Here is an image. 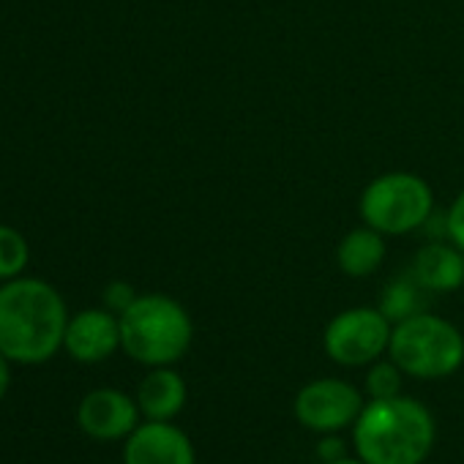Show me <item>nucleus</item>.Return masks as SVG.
<instances>
[{"mask_svg":"<svg viewBox=\"0 0 464 464\" xmlns=\"http://www.w3.org/2000/svg\"><path fill=\"white\" fill-rule=\"evenodd\" d=\"M66 304L42 279H9L0 287V353L17 363L50 361L66 339Z\"/></svg>","mask_w":464,"mask_h":464,"instance_id":"1","label":"nucleus"},{"mask_svg":"<svg viewBox=\"0 0 464 464\" xmlns=\"http://www.w3.org/2000/svg\"><path fill=\"white\" fill-rule=\"evenodd\" d=\"M353 440L366 464H420L434 445V418L407 396L372 399L355 418Z\"/></svg>","mask_w":464,"mask_h":464,"instance_id":"2","label":"nucleus"},{"mask_svg":"<svg viewBox=\"0 0 464 464\" xmlns=\"http://www.w3.org/2000/svg\"><path fill=\"white\" fill-rule=\"evenodd\" d=\"M121 347L145 366H169L191 344L194 325L188 312L169 295H137L121 312Z\"/></svg>","mask_w":464,"mask_h":464,"instance_id":"3","label":"nucleus"},{"mask_svg":"<svg viewBox=\"0 0 464 464\" xmlns=\"http://www.w3.org/2000/svg\"><path fill=\"white\" fill-rule=\"evenodd\" d=\"M388 353L404 374L418 380H440L461 366L464 336L453 323L418 312L396 323Z\"/></svg>","mask_w":464,"mask_h":464,"instance_id":"4","label":"nucleus"},{"mask_svg":"<svg viewBox=\"0 0 464 464\" xmlns=\"http://www.w3.org/2000/svg\"><path fill=\"white\" fill-rule=\"evenodd\" d=\"M358 208L361 218L382 236H407L429 221L434 194L415 172H385L363 188Z\"/></svg>","mask_w":464,"mask_h":464,"instance_id":"5","label":"nucleus"},{"mask_svg":"<svg viewBox=\"0 0 464 464\" xmlns=\"http://www.w3.org/2000/svg\"><path fill=\"white\" fill-rule=\"evenodd\" d=\"M391 320L372 306H358L336 314L323 336L331 361L342 366H366L377 361L391 344Z\"/></svg>","mask_w":464,"mask_h":464,"instance_id":"6","label":"nucleus"},{"mask_svg":"<svg viewBox=\"0 0 464 464\" xmlns=\"http://www.w3.org/2000/svg\"><path fill=\"white\" fill-rule=\"evenodd\" d=\"M361 393L350 382L334 377L314 380L304 385L295 396V418L301 420V426L320 434H334L350 426L361 415Z\"/></svg>","mask_w":464,"mask_h":464,"instance_id":"7","label":"nucleus"},{"mask_svg":"<svg viewBox=\"0 0 464 464\" xmlns=\"http://www.w3.org/2000/svg\"><path fill=\"white\" fill-rule=\"evenodd\" d=\"M137 418H140V404L115 388L91 391L80 401V412H77L80 429L96 440L129 437L137 429Z\"/></svg>","mask_w":464,"mask_h":464,"instance_id":"8","label":"nucleus"},{"mask_svg":"<svg viewBox=\"0 0 464 464\" xmlns=\"http://www.w3.org/2000/svg\"><path fill=\"white\" fill-rule=\"evenodd\" d=\"M126 464H197L191 440L169 420L137 426L123 450Z\"/></svg>","mask_w":464,"mask_h":464,"instance_id":"9","label":"nucleus"},{"mask_svg":"<svg viewBox=\"0 0 464 464\" xmlns=\"http://www.w3.org/2000/svg\"><path fill=\"white\" fill-rule=\"evenodd\" d=\"M63 347L80 363H99L121 347V320L107 309H85L69 320Z\"/></svg>","mask_w":464,"mask_h":464,"instance_id":"10","label":"nucleus"},{"mask_svg":"<svg viewBox=\"0 0 464 464\" xmlns=\"http://www.w3.org/2000/svg\"><path fill=\"white\" fill-rule=\"evenodd\" d=\"M461 255L464 252L450 244L431 241L418 249L415 263H412V276L418 279V285L423 290L453 293L464 285V257Z\"/></svg>","mask_w":464,"mask_h":464,"instance_id":"11","label":"nucleus"},{"mask_svg":"<svg viewBox=\"0 0 464 464\" xmlns=\"http://www.w3.org/2000/svg\"><path fill=\"white\" fill-rule=\"evenodd\" d=\"M137 404L150 420H169L186 404V382L178 372L167 366H153V372L140 382Z\"/></svg>","mask_w":464,"mask_h":464,"instance_id":"12","label":"nucleus"},{"mask_svg":"<svg viewBox=\"0 0 464 464\" xmlns=\"http://www.w3.org/2000/svg\"><path fill=\"white\" fill-rule=\"evenodd\" d=\"M382 260H385L382 232L372 229L369 224L350 229L336 246V263H339L342 274H347L353 279L372 276L382 266Z\"/></svg>","mask_w":464,"mask_h":464,"instance_id":"13","label":"nucleus"},{"mask_svg":"<svg viewBox=\"0 0 464 464\" xmlns=\"http://www.w3.org/2000/svg\"><path fill=\"white\" fill-rule=\"evenodd\" d=\"M420 285L415 276H404V279H396L391 282L385 290H382V298H380V312L391 320V323H401L412 314L420 312Z\"/></svg>","mask_w":464,"mask_h":464,"instance_id":"14","label":"nucleus"},{"mask_svg":"<svg viewBox=\"0 0 464 464\" xmlns=\"http://www.w3.org/2000/svg\"><path fill=\"white\" fill-rule=\"evenodd\" d=\"M31 249L23 232L0 224V279H17L28 266Z\"/></svg>","mask_w":464,"mask_h":464,"instance_id":"15","label":"nucleus"},{"mask_svg":"<svg viewBox=\"0 0 464 464\" xmlns=\"http://www.w3.org/2000/svg\"><path fill=\"white\" fill-rule=\"evenodd\" d=\"M401 388V369L391 363H374L366 374V391L372 399H391L399 396Z\"/></svg>","mask_w":464,"mask_h":464,"instance_id":"16","label":"nucleus"},{"mask_svg":"<svg viewBox=\"0 0 464 464\" xmlns=\"http://www.w3.org/2000/svg\"><path fill=\"white\" fill-rule=\"evenodd\" d=\"M445 232L448 238L456 249L464 252V191L453 199V205L448 208V216H445Z\"/></svg>","mask_w":464,"mask_h":464,"instance_id":"17","label":"nucleus"},{"mask_svg":"<svg viewBox=\"0 0 464 464\" xmlns=\"http://www.w3.org/2000/svg\"><path fill=\"white\" fill-rule=\"evenodd\" d=\"M134 298H137V295H134V290H131L129 285H123V282H112V285L107 287V293H104L107 306H110V309H115L118 314H121L123 309H129V304H131Z\"/></svg>","mask_w":464,"mask_h":464,"instance_id":"18","label":"nucleus"},{"mask_svg":"<svg viewBox=\"0 0 464 464\" xmlns=\"http://www.w3.org/2000/svg\"><path fill=\"white\" fill-rule=\"evenodd\" d=\"M320 456H323L325 461L342 459V456H344V442H342L339 437H325V440L320 442Z\"/></svg>","mask_w":464,"mask_h":464,"instance_id":"19","label":"nucleus"},{"mask_svg":"<svg viewBox=\"0 0 464 464\" xmlns=\"http://www.w3.org/2000/svg\"><path fill=\"white\" fill-rule=\"evenodd\" d=\"M6 388H9V358L0 353V399L6 396Z\"/></svg>","mask_w":464,"mask_h":464,"instance_id":"20","label":"nucleus"},{"mask_svg":"<svg viewBox=\"0 0 464 464\" xmlns=\"http://www.w3.org/2000/svg\"><path fill=\"white\" fill-rule=\"evenodd\" d=\"M325 464H366L363 459H347V456H342V459H336V461H325Z\"/></svg>","mask_w":464,"mask_h":464,"instance_id":"21","label":"nucleus"}]
</instances>
